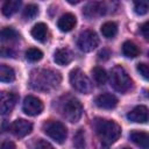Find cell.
<instances>
[{"mask_svg":"<svg viewBox=\"0 0 149 149\" xmlns=\"http://www.w3.org/2000/svg\"><path fill=\"white\" fill-rule=\"evenodd\" d=\"M62 77L59 72L50 69H36L31 71L29 83L30 86L36 91L49 92L59 86Z\"/></svg>","mask_w":149,"mask_h":149,"instance_id":"cell-1","label":"cell"},{"mask_svg":"<svg viewBox=\"0 0 149 149\" xmlns=\"http://www.w3.org/2000/svg\"><path fill=\"white\" fill-rule=\"evenodd\" d=\"M93 128L104 144H112L116 142L121 135V127L113 120L97 118L93 120Z\"/></svg>","mask_w":149,"mask_h":149,"instance_id":"cell-2","label":"cell"},{"mask_svg":"<svg viewBox=\"0 0 149 149\" xmlns=\"http://www.w3.org/2000/svg\"><path fill=\"white\" fill-rule=\"evenodd\" d=\"M109 83L111 86L121 93L127 92L132 87V79L128 76L127 71L123 69L121 65H115L111 70V76H109Z\"/></svg>","mask_w":149,"mask_h":149,"instance_id":"cell-3","label":"cell"},{"mask_svg":"<svg viewBox=\"0 0 149 149\" xmlns=\"http://www.w3.org/2000/svg\"><path fill=\"white\" fill-rule=\"evenodd\" d=\"M62 115L70 122L74 123L79 121L83 115V106L80 101L73 97H66L61 106Z\"/></svg>","mask_w":149,"mask_h":149,"instance_id":"cell-4","label":"cell"},{"mask_svg":"<svg viewBox=\"0 0 149 149\" xmlns=\"http://www.w3.org/2000/svg\"><path fill=\"white\" fill-rule=\"evenodd\" d=\"M42 129L44 134H47L50 139H52L57 143H63L66 140L68 130H66V127L61 121L49 120L43 123Z\"/></svg>","mask_w":149,"mask_h":149,"instance_id":"cell-5","label":"cell"},{"mask_svg":"<svg viewBox=\"0 0 149 149\" xmlns=\"http://www.w3.org/2000/svg\"><path fill=\"white\" fill-rule=\"evenodd\" d=\"M70 84L71 86L80 92V93H84V94H87L91 92L92 90V84H91V80L90 78L80 70V69H74L70 72Z\"/></svg>","mask_w":149,"mask_h":149,"instance_id":"cell-6","label":"cell"},{"mask_svg":"<svg viewBox=\"0 0 149 149\" xmlns=\"http://www.w3.org/2000/svg\"><path fill=\"white\" fill-rule=\"evenodd\" d=\"M99 44V37L93 30H84L79 34L77 45L84 52H90L95 49Z\"/></svg>","mask_w":149,"mask_h":149,"instance_id":"cell-7","label":"cell"},{"mask_svg":"<svg viewBox=\"0 0 149 149\" xmlns=\"http://www.w3.org/2000/svg\"><path fill=\"white\" fill-rule=\"evenodd\" d=\"M43 107L42 100L35 95H27L22 104V111L30 116L38 115L43 111Z\"/></svg>","mask_w":149,"mask_h":149,"instance_id":"cell-8","label":"cell"},{"mask_svg":"<svg viewBox=\"0 0 149 149\" xmlns=\"http://www.w3.org/2000/svg\"><path fill=\"white\" fill-rule=\"evenodd\" d=\"M17 100V95L13 92L1 91L0 92V115H5L12 112Z\"/></svg>","mask_w":149,"mask_h":149,"instance_id":"cell-9","label":"cell"},{"mask_svg":"<svg viewBox=\"0 0 149 149\" xmlns=\"http://www.w3.org/2000/svg\"><path fill=\"white\" fill-rule=\"evenodd\" d=\"M10 130L16 137H24L33 130V123L24 119H17L12 123Z\"/></svg>","mask_w":149,"mask_h":149,"instance_id":"cell-10","label":"cell"},{"mask_svg":"<svg viewBox=\"0 0 149 149\" xmlns=\"http://www.w3.org/2000/svg\"><path fill=\"white\" fill-rule=\"evenodd\" d=\"M94 102H95V105L99 108H102V109H112V108H114L118 105V98L114 94H112V93L105 92V93L99 94L95 98Z\"/></svg>","mask_w":149,"mask_h":149,"instance_id":"cell-11","label":"cell"},{"mask_svg":"<svg viewBox=\"0 0 149 149\" xmlns=\"http://www.w3.org/2000/svg\"><path fill=\"white\" fill-rule=\"evenodd\" d=\"M127 119L130 122H137V123H146L148 121V108L146 106H136L133 108L128 114Z\"/></svg>","mask_w":149,"mask_h":149,"instance_id":"cell-12","label":"cell"},{"mask_svg":"<svg viewBox=\"0 0 149 149\" xmlns=\"http://www.w3.org/2000/svg\"><path fill=\"white\" fill-rule=\"evenodd\" d=\"M76 23H77V17L72 13H65L59 17V20L57 22V27L59 28L61 31L66 33V31L72 30L74 28Z\"/></svg>","mask_w":149,"mask_h":149,"instance_id":"cell-13","label":"cell"},{"mask_svg":"<svg viewBox=\"0 0 149 149\" xmlns=\"http://www.w3.org/2000/svg\"><path fill=\"white\" fill-rule=\"evenodd\" d=\"M129 139L132 140V142H134L141 149H148L149 148V135L146 132L134 130L129 134Z\"/></svg>","mask_w":149,"mask_h":149,"instance_id":"cell-14","label":"cell"},{"mask_svg":"<svg viewBox=\"0 0 149 149\" xmlns=\"http://www.w3.org/2000/svg\"><path fill=\"white\" fill-rule=\"evenodd\" d=\"M106 12V7L102 2H90L84 8V15L87 17H93L95 15H102Z\"/></svg>","mask_w":149,"mask_h":149,"instance_id":"cell-15","label":"cell"},{"mask_svg":"<svg viewBox=\"0 0 149 149\" xmlns=\"http://www.w3.org/2000/svg\"><path fill=\"white\" fill-rule=\"evenodd\" d=\"M54 61H55L56 64L62 65V66H65V65H68L72 61V54L66 48L57 49L55 51V54H54Z\"/></svg>","mask_w":149,"mask_h":149,"instance_id":"cell-16","label":"cell"},{"mask_svg":"<svg viewBox=\"0 0 149 149\" xmlns=\"http://www.w3.org/2000/svg\"><path fill=\"white\" fill-rule=\"evenodd\" d=\"M31 36L38 41V42H44L47 38V34H48V26L43 22H38L36 23L33 29H31Z\"/></svg>","mask_w":149,"mask_h":149,"instance_id":"cell-17","label":"cell"},{"mask_svg":"<svg viewBox=\"0 0 149 149\" xmlns=\"http://www.w3.org/2000/svg\"><path fill=\"white\" fill-rule=\"evenodd\" d=\"M22 2L20 0H8L2 5L1 12L6 17H9L12 15H14L21 7Z\"/></svg>","mask_w":149,"mask_h":149,"instance_id":"cell-18","label":"cell"},{"mask_svg":"<svg viewBox=\"0 0 149 149\" xmlns=\"http://www.w3.org/2000/svg\"><path fill=\"white\" fill-rule=\"evenodd\" d=\"M140 52H141L140 48L132 41H126L122 44V54L128 58H134V57L139 56Z\"/></svg>","mask_w":149,"mask_h":149,"instance_id":"cell-19","label":"cell"},{"mask_svg":"<svg viewBox=\"0 0 149 149\" xmlns=\"http://www.w3.org/2000/svg\"><path fill=\"white\" fill-rule=\"evenodd\" d=\"M15 79V71L13 68L6 64H0V81L10 83Z\"/></svg>","mask_w":149,"mask_h":149,"instance_id":"cell-20","label":"cell"},{"mask_svg":"<svg viewBox=\"0 0 149 149\" xmlns=\"http://www.w3.org/2000/svg\"><path fill=\"white\" fill-rule=\"evenodd\" d=\"M118 33V24L113 21H107L101 26V34L106 38H113Z\"/></svg>","mask_w":149,"mask_h":149,"instance_id":"cell-21","label":"cell"},{"mask_svg":"<svg viewBox=\"0 0 149 149\" xmlns=\"http://www.w3.org/2000/svg\"><path fill=\"white\" fill-rule=\"evenodd\" d=\"M17 37H19L17 31L12 27H5V28L0 29V41L9 42V41L17 40Z\"/></svg>","mask_w":149,"mask_h":149,"instance_id":"cell-22","label":"cell"},{"mask_svg":"<svg viewBox=\"0 0 149 149\" xmlns=\"http://www.w3.org/2000/svg\"><path fill=\"white\" fill-rule=\"evenodd\" d=\"M92 74H93L94 80L100 85H102L107 81V73H106L105 69H102L101 66H94L92 69Z\"/></svg>","mask_w":149,"mask_h":149,"instance_id":"cell-23","label":"cell"},{"mask_svg":"<svg viewBox=\"0 0 149 149\" xmlns=\"http://www.w3.org/2000/svg\"><path fill=\"white\" fill-rule=\"evenodd\" d=\"M26 58L29 62H38L43 58V52L37 48H29L26 51Z\"/></svg>","mask_w":149,"mask_h":149,"instance_id":"cell-24","label":"cell"},{"mask_svg":"<svg viewBox=\"0 0 149 149\" xmlns=\"http://www.w3.org/2000/svg\"><path fill=\"white\" fill-rule=\"evenodd\" d=\"M73 146L76 149H85V133L83 129H78L73 136Z\"/></svg>","mask_w":149,"mask_h":149,"instance_id":"cell-25","label":"cell"},{"mask_svg":"<svg viewBox=\"0 0 149 149\" xmlns=\"http://www.w3.org/2000/svg\"><path fill=\"white\" fill-rule=\"evenodd\" d=\"M38 14V7L35 5V3H29L24 7L23 9V13H22V16L26 19V20H31L34 19L36 15Z\"/></svg>","mask_w":149,"mask_h":149,"instance_id":"cell-26","label":"cell"},{"mask_svg":"<svg viewBox=\"0 0 149 149\" xmlns=\"http://www.w3.org/2000/svg\"><path fill=\"white\" fill-rule=\"evenodd\" d=\"M134 12L137 15H144L148 12V2L147 1H136L134 2Z\"/></svg>","mask_w":149,"mask_h":149,"instance_id":"cell-27","label":"cell"},{"mask_svg":"<svg viewBox=\"0 0 149 149\" xmlns=\"http://www.w3.org/2000/svg\"><path fill=\"white\" fill-rule=\"evenodd\" d=\"M139 73L144 78V79H148L149 78V68L146 63H139L137 66H136Z\"/></svg>","mask_w":149,"mask_h":149,"instance_id":"cell-28","label":"cell"},{"mask_svg":"<svg viewBox=\"0 0 149 149\" xmlns=\"http://www.w3.org/2000/svg\"><path fill=\"white\" fill-rule=\"evenodd\" d=\"M15 51L8 47H0V56L1 57H15Z\"/></svg>","mask_w":149,"mask_h":149,"instance_id":"cell-29","label":"cell"},{"mask_svg":"<svg viewBox=\"0 0 149 149\" xmlns=\"http://www.w3.org/2000/svg\"><path fill=\"white\" fill-rule=\"evenodd\" d=\"M35 149H54V147L45 140H37L36 143H35Z\"/></svg>","mask_w":149,"mask_h":149,"instance_id":"cell-30","label":"cell"},{"mask_svg":"<svg viewBox=\"0 0 149 149\" xmlns=\"http://www.w3.org/2000/svg\"><path fill=\"white\" fill-rule=\"evenodd\" d=\"M112 54H111V51L108 50V49H102V50H100L99 51V54H98V58L100 59V61H107L108 58H109V56H111Z\"/></svg>","mask_w":149,"mask_h":149,"instance_id":"cell-31","label":"cell"},{"mask_svg":"<svg viewBox=\"0 0 149 149\" xmlns=\"http://www.w3.org/2000/svg\"><path fill=\"white\" fill-rule=\"evenodd\" d=\"M141 33H142V35L146 40L149 38V22H144L141 26Z\"/></svg>","mask_w":149,"mask_h":149,"instance_id":"cell-32","label":"cell"},{"mask_svg":"<svg viewBox=\"0 0 149 149\" xmlns=\"http://www.w3.org/2000/svg\"><path fill=\"white\" fill-rule=\"evenodd\" d=\"M0 149H15V144L12 141H5L0 144Z\"/></svg>","mask_w":149,"mask_h":149,"instance_id":"cell-33","label":"cell"},{"mask_svg":"<svg viewBox=\"0 0 149 149\" xmlns=\"http://www.w3.org/2000/svg\"><path fill=\"white\" fill-rule=\"evenodd\" d=\"M123 149H130V148H123Z\"/></svg>","mask_w":149,"mask_h":149,"instance_id":"cell-34","label":"cell"}]
</instances>
